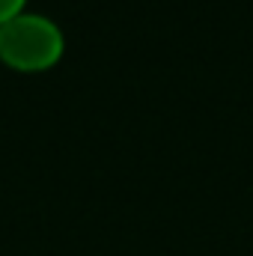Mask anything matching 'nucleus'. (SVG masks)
<instances>
[{
    "label": "nucleus",
    "mask_w": 253,
    "mask_h": 256,
    "mask_svg": "<svg viewBox=\"0 0 253 256\" xmlns=\"http://www.w3.org/2000/svg\"><path fill=\"white\" fill-rule=\"evenodd\" d=\"M24 9H27V0H0V24L18 12H24Z\"/></svg>",
    "instance_id": "obj_2"
},
{
    "label": "nucleus",
    "mask_w": 253,
    "mask_h": 256,
    "mask_svg": "<svg viewBox=\"0 0 253 256\" xmlns=\"http://www.w3.org/2000/svg\"><path fill=\"white\" fill-rule=\"evenodd\" d=\"M63 51V27L39 9H24L0 24V60L18 72L51 68L60 63Z\"/></svg>",
    "instance_id": "obj_1"
}]
</instances>
